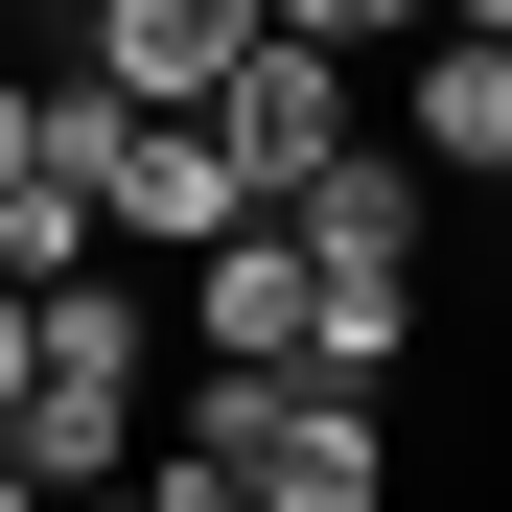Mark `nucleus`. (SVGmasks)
<instances>
[{
	"instance_id": "f257e3e1",
	"label": "nucleus",
	"mask_w": 512,
	"mask_h": 512,
	"mask_svg": "<svg viewBox=\"0 0 512 512\" xmlns=\"http://www.w3.org/2000/svg\"><path fill=\"white\" fill-rule=\"evenodd\" d=\"M163 350H187V326H140V280H70L0 443H24L47 489H140V466H163Z\"/></svg>"
},
{
	"instance_id": "f03ea898",
	"label": "nucleus",
	"mask_w": 512,
	"mask_h": 512,
	"mask_svg": "<svg viewBox=\"0 0 512 512\" xmlns=\"http://www.w3.org/2000/svg\"><path fill=\"white\" fill-rule=\"evenodd\" d=\"M163 443L233 466L256 512H396V396H350V373H187Z\"/></svg>"
},
{
	"instance_id": "7ed1b4c3",
	"label": "nucleus",
	"mask_w": 512,
	"mask_h": 512,
	"mask_svg": "<svg viewBox=\"0 0 512 512\" xmlns=\"http://www.w3.org/2000/svg\"><path fill=\"white\" fill-rule=\"evenodd\" d=\"M210 140H233V187H256V210H303L326 163L373 140V117H350V47H303V24H256V70L210 94Z\"/></svg>"
},
{
	"instance_id": "20e7f679",
	"label": "nucleus",
	"mask_w": 512,
	"mask_h": 512,
	"mask_svg": "<svg viewBox=\"0 0 512 512\" xmlns=\"http://www.w3.org/2000/svg\"><path fill=\"white\" fill-rule=\"evenodd\" d=\"M163 326H187V373H303V326H326V256L256 210V233H210V256H187V303H163Z\"/></svg>"
},
{
	"instance_id": "39448f33",
	"label": "nucleus",
	"mask_w": 512,
	"mask_h": 512,
	"mask_svg": "<svg viewBox=\"0 0 512 512\" xmlns=\"http://www.w3.org/2000/svg\"><path fill=\"white\" fill-rule=\"evenodd\" d=\"M94 210H117V256H210V233H256V187H233V140H210V117H117Z\"/></svg>"
},
{
	"instance_id": "423d86ee",
	"label": "nucleus",
	"mask_w": 512,
	"mask_h": 512,
	"mask_svg": "<svg viewBox=\"0 0 512 512\" xmlns=\"http://www.w3.org/2000/svg\"><path fill=\"white\" fill-rule=\"evenodd\" d=\"M70 47H94V70H117L140 117H210L233 70H256V0H94Z\"/></svg>"
},
{
	"instance_id": "0eeeda50",
	"label": "nucleus",
	"mask_w": 512,
	"mask_h": 512,
	"mask_svg": "<svg viewBox=\"0 0 512 512\" xmlns=\"http://www.w3.org/2000/svg\"><path fill=\"white\" fill-rule=\"evenodd\" d=\"M280 233L326 256V280H419V233H443V163H419V140H350V163H326Z\"/></svg>"
},
{
	"instance_id": "6e6552de",
	"label": "nucleus",
	"mask_w": 512,
	"mask_h": 512,
	"mask_svg": "<svg viewBox=\"0 0 512 512\" xmlns=\"http://www.w3.org/2000/svg\"><path fill=\"white\" fill-rule=\"evenodd\" d=\"M0 280H24V303H70V280H117V210H94V163H0Z\"/></svg>"
},
{
	"instance_id": "1a4fd4ad",
	"label": "nucleus",
	"mask_w": 512,
	"mask_h": 512,
	"mask_svg": "<svg viewBox=\"0 0 512 512\" xmlns=\"http://www.w3.org/2000/svg\"><path fill=\"white\" fill-rule=\"evenodd\" d=\"M419 163H443V187L512 163V24H443V47H419Z\"/></svg>"
},
{
	"instance_id": "9d476101",
	"label": "nucleus",
	"mask_w": 512,
	"mask_h": 512,
	"mask_svg": "<svg viewBox=\"0 0 512 512\" xmlns=\"http://www.w3.org/2000/svg\"><path fill=\"white\" fill-rule=\"evenodd\" d=\"M256 24H303V47H350V70H373V47H443V0H256Z\"/></svg>"
},
{
	"instance_id": "9b49d317",
	"label": "nucleus",
	"mask_w": 512,
	"mask_h": 512,
	"mask_svg": "<svg viewBox=\"0 0 512 512\" xmlns=\"http://www.w3.org/2000/svg\"><path fill=\"white\" fill-rule=\"evenodd\" d=\"M24 350H47V303H24V280H0V419H24Z\"/></svg>"
},
{
	"instance_id": "f8f14e48",
	"label": "nucleus",
	"mask_w": 512,
	"mask_h": 512,
	"mask_svg": "<svg viewBox=\"0 0 512 512\" xmlns=\"http://www.w3.org/2000/svg\"><path fill=\"white\" fill-rule=\"evenodd\" d=\"M0 163H24V24H0Z\"/></svg>"
},
{
	"instance_id": "ddd939ff",
	"label": "nucleus",
	"mask_w": 512,
	"mask_h": 512,
	"mask_svg": "<svg viewBox=\"0 0 512 512\" xmlns=\"http://www.w3.org/2000/svg\"><path fill=\"white\" fill-rule=\"evenodd\" d=\"M0 512H70V489H47V466H24V443H0Z\"/></svg>"
},
{
	"instance_id": "4468645a",
	"label": "nucleus",
	"mask_w": 512,
	"mask_h": 512,
	"mask_svg": "<svg viewBox=\"0 0 512 512\" xmlns=\"http://www.w3.org/2000/svg\"><path fill=\"white\" fill-rule=\"evenodd\" d=\"M70 512H163V466H140V489H70Z\"/></svg>"
},
{
	"instance_id": "2eb2a0df",
	"label": "nucleus",
	"mask_w": 512,
	"mask_h": 512,
	"mask_svg": "<svg viewBox=\"0 0 512 512\" xmlns=\"http://www.w3.org/2000/svg\"><path fill=\"white\" fill-rule=\"evenodd\" d=\"M0 24H24V47H47V24H70V0H0Z\"/></svg>"
},
{
	"instance_id": "dca6fc26",
	"label": "nucleus",
	"mask_w": 512,
	"mask_h": 512,
	"mask_svg": "<svg viewBox=\"0 0 512 512\" xmlns=\"http://www.w3.org/2000/svg\"><path fill=\"white\" fill-rule=\"evenodd\" d=\"M443 24H512V0H443Z\"/></svg>"
},
{
	"instance_id": "f3484780",
	"label": "nucleus",
	"mask_w": 512,
	"mask_h": 512,
	"mask_svg": "<svg viewBox=\"0 0 512 512\" xmlns=\"http://www.w3.org/2000/svg\"><path fill=\"white\" fill-rule=\"evenodd\" d=\"M489 210H512V163H489Z\"/></svg>"
},
{
	"instance_id": "a211bd4d",
	"label": "nucleus",
	"mask_w": 512,
	"mask_h": 512,
	"mask_svg": "<svg viewBox=\"0 0 512 512\" xmlns=\"http://www.w3.org/2000/svg\"><path fill=\"white\" fill-rule=\"evenodd\" d=\"M70 24H94V0H70Z\"/></svg>"
}]
</instances>
